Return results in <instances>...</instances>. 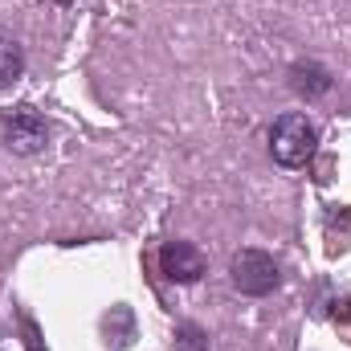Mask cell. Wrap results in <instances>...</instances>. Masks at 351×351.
Segmentation results:
<instances>
[{"label": "cell", "instance_id": "5", "mask_svg": "<svg viewBox=\"0 0 351 351\" xmlns=\"http://www.w3.org/2000/svg\"><path fill=\"white\" fill-rule=\"evenodd\" d=\"M290 86L302 98H323L331 90V74L319 62H298V66H290Z\"/></svg>", "mask_w": 351, "mask_h": 351}, {"label": "cell", "instance_id": "2", "mask_svg": "<svg viewBox=\"0 0 351 351\" xmlns=\"http://www.w3.org/2000/svg\"><path fill=\"white\" fill-rule=\"evenodd\" d=\"M0 135H4V147L16 152V156H37L45 143H49V123L41 119V110L33 106H12L4 110L0 119Z\"/></svg>", "mask_w": 351, "mask_h": 351}, {"label": "cell", "instance_id": "7", "mask_svg": "<svg viewBox=\"0 0 351 351\" xmlns=\"http://www.w3.org/2000/svg\"><path fill=\"white\" fill-rule=\"evenodd\" d=\"M172 351H208V335H204L196 323H180V327H176Z\"/></svg>", "mask_w": 351, "mask_h": 351}, {"label": "cell", "instance_id": "1", "mask_svg": "<svg viewBox=\"0 0 351 351\" xmlns=\"http://www.w3.org/2000/svg\"><path fill=\"white\" fill-rule=\"evenodd\" d=\"M269 152H274V160H278L282 168H302V164L319 152V131H315V123H311L306 114H298V110L282 114V119L269 127Z\"/></svg>", "mask_w": 351, "mask_h": 351}, {"label": "cell", "instance_id": "4", "mask_svg": "<svg viewBox=\"0 0 351 351\" xmlns=\"http://www.w3.org/2000/svg\"><path fill=\"white\" fill-rule=\"evenodd\" d=\"M160 269H164V278L168 282H180V286H188V282H200L204 278V254L192 245V241H168L164 250H160Z\"/></svg>", "mask_w": 351, "mask_h": 351}, {"label": "cell", "instance_id": "6", "mask_svg": "<svg viewBox=\"0 0 351 351\" xmlns=\"http://www.w3.org/2000/svg\"><path fill=\"white\" fill-rule=\"evenodd\" d=\"M25 74V53L12 37H0V86H12Z\"/></svg>", "mask_w": 351, "mask_h": 351}, {"label": "cell", "instance_id": "8", "mask_svg": "<svg viewBox=\"0 0 351 351\" xmlns=\"http://www.w3.org/2000/svg\"><path fill=\"white\" fill-rule=\"evenodd\" d=\"M45 4H74V0H45Z\"/></svg>", "mask_w": 351, "mask_h": 351}, {"label": "cell", "instance_id": "3", "mask_svg": "<svg viewBox=\"0 0 351 351\" xmlns=\"http://www.w3.org/2000/svg\"><path fill=\"white\" fill-rule=\"evenodd\" d=\"M229 274H233V286L241 294H254V298L269 294L278 286V278H282L278 274V262L265 250H237L233 262H229Z\"/></svg>", "mask_w": 351, "mask_h": 351}]
</instances>
